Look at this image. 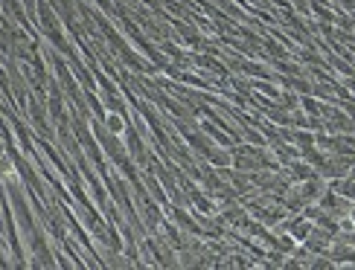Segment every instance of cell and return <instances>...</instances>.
<instances>
[{
	"label": "cell",
	"instance_id": "obj_1",
	"mask_svg": "<svg viewBox=\"0 0 355 270\" xmlns=\"http://www.w3.org/2000/svg\"><path fill=\"white\" fill-rule=\"evenodd\" d=\"M349 166H352V160L335 157V160H327L323 166H318V172H320V177H344V174H349Z\"/></svg>",
	"mask_w": 355,
	"mask_h": 270
},
{
	"label": "cell",
	"instance_id": "obj_2",
	"mask_svg": "<svg viewBox=\"0 0 355 270\" xmlns=\"http://www.w3.org/2000/svg\"><path fill=\"white\" fill-rule=\"evenodd\" d=\"M323 192H327V183H323L320 177H315V180H309V183H306V186L300 189V198H303V201L309 204V201H318Z\"/></svg>",
	"mask_w": 355,
	"mask_h": 270
},
{
	"label": "cell",
	"instance_id": "obj_3",
	"mask_svg": "<svg viewBox=\"0 0 355 270\" xmlns=\"http://www.w3.org/2000/svg\"><path fill=\"white\" fill-rule=\"evenodd\" d=\"M291 235L297 238V242H306V238L312 235V224H309V221H297V224H294V230H291Z\"/></svg>",
	"mask_w": 355,
	"mask_h": 270
},
{
	"label": "cell",
	"instance_id": "obj_4",
	"mask_svg": "<svg viewBox=\"0 0 355 270\" xmlns=\"http://www.w3.org/2000/svg\"><path fill=\"white\" fill-rule=\"evenodd\" d=\"M207 157H210L216 166H227V163H230V154H227V152H216V148H210V152H207Z\"/></svg>",
	"mask_w": 355,
	"mask_h": 270
},
{
	"label": "cell",
	"instance_id": "obj_5",
	"mask_svg": "<svg viewBox=\"0 0 355 270\" xmlns=\"http://www.w3.org/2000/svg\"><path fill=\"white\" fill-rule=\"evenodd\" d=\"M291 177H300V180H303V177H312V169L300 163V166H294V169H291Z\"/></svg>",
	"mask_w": 355,
	"mask_h": 270
},
{
	"label": "cell",
	"instance_id": "obj_6",
	"mask_svg": "<svg viewBox=\"0 0 355 270\" xmlns=\"http://www.w3.org/2000/svg\"><path fill=\"white\" fill-rule=\"evenodd\" d=\"M108 128H111L114 134H120V131H123L125 125H123V119H120V116H116V114H114V116H108Z\"/></svg>",
	"mask_w": 355,
	"mask_h": 270
},
{
	"label": "cell",
	"instance_id": "obj_7",
	"mask_svg": "<svg viewBox=\"0 0 355 270\" xmlns=\"http://www.w3.org/2000/svg\"><path fill=\"white\" fill-rule=\"evenodd\" d=\"M297 145L303 152H309V148H312V134H297Z\"/></svg>",
	"mask_w": 355,
	"mask_h": 270
}]
</instances>
